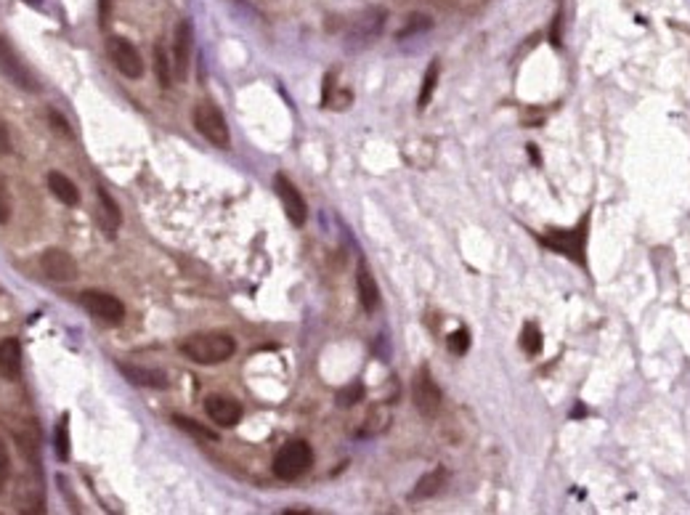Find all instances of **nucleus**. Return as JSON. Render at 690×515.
I'll return each instance as SVG.
<instances>
[{"instance_id":"39448f33","label":"nucleus","mask_w":690,"mask_h":515,"mask_svg":"<svg viewBox=\"0 0 690 515\" xmlns=\"http://www.w3.org/2000/svg\"><path fill=\"white\" fill-rule=\"evenodd\" d=\"M80 306L101 325H120L125 319V306L120 298L101 292V290H86L80 295Z\"/></svg>"},{"instance_id":"6ab92c4d","label":"nucleus","mask_w":690,"mask_h":515,"mask_svg":"<svg viewBox=\"0 0 690 515\" xmlns=\"http://www.w3.org/2000/svg\"><path fill=\"white\" fill-rule=\"evenodd\" d=\"M173 422L186 430V433H191V436H197V438H205V441H218V433L213 430V428H207V425H202V422L191 420V418H184V415H176Z\"/></svg>"},{"instance_id":"b1692460","label":"nucleus","mask_w":690,"mask_h":515,"mask_svg":"<svg viewBox=\"0 0 690 515\" xmlns=\"http://www.w3.org/2000/svg\"><path fill=\"white\" fill-rule=\"evenodd\" d=\"M364 399V385L362 382H351V385H345L340 393H337V404L340 407H354V404H359Z\"/></svg>"},{"instance_id":"423d86ee","label":"nucleus","mask_w":690,"mask_h":515,"mask_svg":"<svg viewBox=\"0 0 690 515\" xmlns=\"http://www.w3.org/2000/svg\"><path fill=\"white\" fill-rule=\"evenodd\" d=\"M441 388L436 385V380L430 375L428 367H419L412 382V401L417 412L428 420H433L441 412Z\"/></svg>"},{"instance_id":"f8f14e48","label":"nucleus","mask_w":690,"mask_h":515,"mask_svg":"<svg viewBox=\"0 0 690 515\" xmlns=\"http://www.w3.org/2000/svg\"><path fill=\"white\" fill-rule=\"evenodd\" d=\"M205 412H207L210 420L216 422V425H221V428H234L236 422L242 420L239 401H234L231 396H221V393L205 399Z\"/></svg>"},{"instance_id":"a211bd4d","label":"nucleus","mask_w":690,"mask_h":515,"mask_svg":"<svg viewBox=\"0 0 690 515\" xmlns=\"http://www.w3.org/2000/svg\"><path fill=\"white\" fill-rule=\"evenodd\" d=\"M98 202H101V216H104V226H106V232L109 235H115L117 229H120V221H123V216H120V207H117V202L109 197V191L104 187H98Z\"/></svg>"},{"instance_id":"6e6552de","label":"nucleus","mask_w":690,"mask_h":515,"mask_svg":"<svg viewBox=\"0 0 690 515\" xmlns=\"http://www.w3.org/2000/svg\"><path fill=\"white\" fill-rule=\"evenodd\" d=\"M106 53H109L112 64H115L125 78H131V80L143 78V59H141L138 48L133 46L131 41H125V38H120V35H112V38L106 41Z\"/></svg>"},{"instance_id":"9b49d317","label":"nucleus","mask_w":690,"mask_h":515,"mask_svg":"<svg viewBox=\"0 0 690 515\" xmlns=\"http://www.w3.org/2000/svg\"><path fill=\"white\" fill-rule=\"evenodd\" d=\"M191 46H194V27H191L189 19H181L179 27H176V38H173V75H176V80L189 78Z\"/></svg>"},{"instance_id":"1a4fd4ad","label":"nucleus","mask_w":690,"mask_h":515,"mask_svg":"<svg viewBox=\"0 0 690 515\" xmlns=\"http://www.w3.org/2000/svg\"><path fill=\"white\" fill-rule=\"evenodd\" d=\"M274 189L276 194H279V199H281V207H284L287 218H290L295 226H303L306 218H308V205H306L303 194L295 189V184H292L284 173H276Z\"/></svg>"},{"instance_id":"0eeeda50","label":"nucleus","mask_w":690,"mask_h":515,"mask_svg":"<svg viewBox=\"0 0 690 515\" xmlns=\"http://www.w3.org/2000/svg\"><path fill=\"white\" fill-rule=\"evenodd\" d=\"M0 72L16 86V88H24L30 94L41 91V83L35 80V75L24 67V61L16 56V51L11 48V43L0 35Z\"/></svg>"},{"instance_id":"7ed1b4c3","label":"nucleus","mask_w":690,"mask_h":515,"mask_svg":"<svg viewBox=\"0 0 690 515\" xmlns=\"http://www.w3.org/2000/svg\"><path fill=\"white\" fill-rule=\"evenodd\" d=\"M314 463V452L306 441H290L284 444L274 457V475L279 481H295L300 478Z\"/></svg>"},{"instance_id":"f3484780","label":"nucleus","mask_w":690,"mask_h":515,"mask_svg":"<svg viewBox=\"0 0 690 515\" xmlns=\"http://www.w3.org/2000/svg\"><path fill=\"white\" fill-rule=\"evenodd\" d=\"M48 189L53 191V197H56L61 205L75 207V205L80 202V189L75 187V184H72L64 173H59V170L48 173Z\"/></svg>"},{"instance_id":"20e7f679","label":"nucleus","mask_w":690,"mask_h":515,"mask_svg":"<svg viewBox=\"0 0 690 515\" xmlns=\"http://www.w3.org/2000/svg\"><path fill=\"white\" fill-rule=\"evenodd\" d=\"M194 125H197V131H199L205 139L210 141L213 146H218V149H229V143H231L229 125H226L224 112H221L216 104H210V101H199V104L194 106Z\"/></svg>"},{"instance_id":"f257e3e1","label":"nucleus","mask_w":690,"mask_h":515,"mask_svg":"<svg viewBox=\"0 0 690 515\" xmlns=\"http://www.w3.org/2000/svg\"><path fill=\"white\" fill-rule=\"evenodd\" d=\"M181 354L197 364H224L236 351V340L226 332H197L181 340Z\"/></svg>"},{"instance_id":"a878e982","label":"nucleus","mask_w":690,"mask_h":515,"mask_svg":"<svg viewBox=\"0 0 690 515\" xmlns=\"http://www.w3.org/2000/svg\"><path fill=\"white\" fill-rule=\"evenodd\" d=\"M428 27H430V19H428V16H422V14H417V16H409V24L399 32V38H407V35L419 32V30H428Z\"/></svg>"},{"instance_id":"bb28decb","label":"nucleus","mask_w":690,"mask_h":515,"mask_svg":"<svg viewBox=\"0 0 690 515\" xmlns=\"http://www.w3.org/2000/svg\"><path fill=\"white\" fill-rule=\"evenodd\" d=\"M11 218V197H8V189H5V181L0 176V224H5Z\"/></svg>"},{"instance_id":"c756f323","label":"nucleus","mask_w":690,"mask_h":515,"mask_svg":"<svg viewBox=\"0 0 690 515\" xmlns=\"http://www.w3.org/2000/svg\"><path fill=\"white\" fill-rule=\"evenodd\" d=\"M8 152H11V136H8L5 123L0 120V154H8Z\"/></svg>"},{"instance_id":"9d476101","label":"nucleus","mask_w":690,"mask_h":515,"mask_svg":"<svg viewBox=\"0 0 690 515\" xmlns=\"http://www.w3.org/2000/svg\"><path fill=\"white\" fill-rule=\"evenodd\" d=\"M41 269H43V274H46L48 280L61 281V284H67V281H72L78 277L75 258L67 250H59V247H51V250H46L41 255Z\"/></svg>"},{"instance_id":"f03ea898","label":"nucleus","mask_w":690,"mask_h":515,"mask_svg":"<svg viewBox=\"0 0 690 515\" xmlns=\"http://www.w3.org/2000/svg\"><path fill=\"white\" fill-rule=\"evenodd\" d=\"M587 229H590V218H582L574 229H550L547 235H542L539 239H542L545 247H550L552 253L566 255L574 263L584 266V261H587V255H584V250H587Z\"/></svg>"},{"instance_id":"412c9836","label":"nucleus","mask_w":690,"mask_h":515,"mask_svg":"<svg viewBox=\"0 0 690 515\" xmlns=\"http://www.w3.org/2000/svg\"><path fill=\"white\" fill-rule=\"evenodd\" d=\"M154 69H157V78H160V86L162 88H168L170 83H173V64L168 61V53H165V48L160 46H154Z\"/></svg>"},{"instance_id":"dca6fc26","label":"nucleus","mask_w":690,"mask_h":515,"mask_svg":"<svg viewBox=\"0 0 690 515\" xmlns=\"http://www.w3.org/2000/svg\"><path fill=\"white\" fill-rule=\"evenodd\" d=\"M120 372L128 377L131 382H136V385H146V388H157V391H162V388H168V385H170V380H168V375H165L162 370L138 367V364H120Z\"/></svg>"},{"instance_id":"393cba45","label":"nucleus","mask_w":690,"mask_h":515,"mask_svg":"<svg viewBox=\"0 0 690 515\" xmlns=\"http://www.w3.org/2000/svg\"><path fill=\"white\" fill-rule=\"evenodd\" d=\"M446 345H449V351L452 354H467V348H470V335L465 332V329H457V332H452L449 337H446Z\"/></svg>"},{"instance_id":"4468645a","label":"nucleus","mask_w":690,"mask_h":515,"mask_svg":"<svg viewBox=\"0 0 690 515\" xmlns=\"http://www.w3.org/2000/svg\"><path fill=\"white\" fill-rule=\"evenodd\" d=\"M446 483H449V470L446 468L430 470V473H425V475L417 481V486L412 489L409 500H412V502H419V500H430V497L441 494Z\"/></svg>"},{"instance_id":"7c9ffc66","label":"nucleus","mask_w":690,"mask_h":515,"mask_svg":"<svg viewBox=\"0 0 690 515\" xmlns=\"http://www.w3.org/2000/svg\"><path fill=\"white\" fill-rule=\"evenodd\" d=\"M560 22H563V16L557 14L552 22V46H560Z\"/></svg>"},{"instance_id":"aec40b11","label":"nucleus","mask_w":690,"mask_h":515,"mask_svg":"<svg viewBox=\"0 0 690 515\" xmlns=\"http://www.w3.org/2000/svg\"><path fill=\"white\" fill-rule=\"evenodd\" d=\"M438 72H441V67H438V61H433V64L428 67L425 78H422V91H419V98H417V106H419V109H425V106L430 104L433 91H436V83H438Z\"/></svg>"},{"instance_id":"cd10ccee","label":"nucleus","mask_w":690,"mask_h":515,"mask_svg":"<svg viewBox=\"0 0 690 515\" xmlns=\"http://www.w3.org/2000/svg\"><path fill=\"white\" fill-rule=\"evenodd\" d=\"M48 120H51V125H53V131L56 133H61V136H67V139H72V131H69V125H67V120L59 115V112H53V109H48Z\"/></svg>"},{"instance_id":"4be33fe9","label":"nucleus","mask_w":690,"mask_h":515,"mask_svg":"<svg viewBox=\"0 0 690 515\" xmlns=\"http://www.w3.org/2000/svg\"><path fill=\"white\" fill-rule=\"evenodd\" d=\"M520 348H523L529 356H537V354L542 351V329L529 322V325L523 327V332H520Z\"/></svg>"},{"instance_id":"ddd939ff","label":"nucleus","mask_w":690,"mask_h":515,"mask_svg":"<svg viewBox=\"0 0 690 515\" xmlns=\"http://www.w3.org/2000/svg\"><path fill=\"white\" fill-rule=\"evenodd\" d=\"M22 375V345L16 337H5L0 343V377L14 382Z\"/></svg>"},{"instance_id":"5701e85b","label":"nucleus","mask_w":690,"mask_h":515,"mask_svg":"<svg viewBox=\"0 0 690 515\" xmlns=\"http://www.w3.org/2000/svg\"><path fill=\"white\" fill-rule=\"evenodd\" d=\"M56 455L61 460L69 457V418L67 415L59 420V428H56Z\"/></svg>"},{"instance_id":"c85d7f7f","label":"nucleus","mask_w":690,"mask_h":515,"mask_svg":"<svg viewBox=\"0 0 690 515\" xmlns=\"http://www.w3.org/2000/svg\"><path fill=\"white\" fill-rule=\"evenodd\" d=\"M8 470H11V460H8V449H5V444H0V492H3V486H5Z\"/></svg>"},{"instance_id":"2eb2a0df","label":"nucleus","mask_w":690,"mask_h":515,"mask_svg":"<svg viewBox=\"0 0 690 515\" xmlns=\"http://www.w3.org/2000/svg\"><path fill=\"white\" fill-rule=\"evenodd\" d=\"M356 290H359V300H362L364 311L367 314L377 311V306H380V287H377V281H374L364 261L359 263V271H356Z\"/></svg>"}]
</instances>
